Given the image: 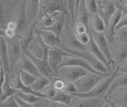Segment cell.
I'll use <instances>...</instances> for the list:
<instances>
[{"mask_svg":"<svg viewBox=\"0 0 127 107\" xmlns=\"http://www.w3.org/2000/svg\"><path fill=\"white\" fill-rule=\"evenodd\" d=\"M61 39L62 46L67 49L77 51L87 50V46H83L78 41V39L75 37V34L74 33L73 27L71 25V23L67 21V19Z\"/></svg>","mask_w":127,"mask_h":107,"instance_id":"6da1fadb","label":"cell"},{"mask_svg":"<svg viewBox=\"0 0 127 107\" xmlns=\"http://www.w3.org/2000/svg\"><path fill=\"white\" fill-rule=\"evenodd\" d=\"M64 13L68 15L67 12V1L61 0H40L39 18L47 14Z\"/></svg>","mask_w":127,"mask_h":107,"instance_id":"7a4b0ae2","label":"cell"},{"mask_svg":"<svg viewBox=\"0 0 127 107\" xmlns=\"http://www.w3.org/2000/svg\"><path fill=\"white\" fill-rule=\"evenodd\" d=\"M8 46V53H9L10 63L12 76L14 75L16 66H17L18 62L23 55V51L22 49L21 44H20V39L18 37L13 38H6Z\"/></svg>","mask_w":127,"mask_h":107,"instance_id":"3957f363","label":"cell"},{"mask_svg":"<svg viewBox=\"0 0 127 107\" xmlns=\"http://www.w3.org/2000/svg\"><path fill=\"white\" fill-rule=\"evenodd\" d=\"M107 76H102L95 74H87L75 82L79 94H87L92 90L102 78Z\"/></svg>","mask_w":127,"mask_h":107,"instance_id":"277c9868","label":"cell"},{"mask_svg":"<svg viewBox=\"0 0 127 107\" xmlns=\"http://www.w3.org/2000/svg\"><path fill=\"white\" fill-rule=\"evenodd\" d=\"M50 50V47L48 46L42 38L38 33L36 32L35 37L29 47L28 52H30L33 57L43 59L48 62V57Z\"/></svg>","mask_w":127,"mask_h":107,"instance_id":"5b68a950","label":"cell"},{"mask_svg":"<svg viewBox=\"0 0 127 107\" xmlns=\"http://www.w3.org/2000/svg\"><path fill=\"white\" fill-rule=\"evenodd\" d=\"M89 72L77 66H64L58 70L57 77L62 78L66 82H75Z\"/></svg>","mask_w":127,"mask_h":107,"instance_id":"8992f818","label":"cell"},{"mask_svg":"<svg viewBox=\"0 0 127 107\" xmlns=\"http://www.w3.org/2000/svg\"><path fill=\"white\" fill-rule=\"evenodd\" d=\"M67 56H71V54L64 50H63L61 47L50 48L49 57H48V63H49L50 69L56 76H57L58 70L60 69V66L62 64L64 58Z\"/></svg>","mask_w":127,"mask_h":107,"instance_id":"52a82bcc","label":"cell"},{"mask_svg":"<svg viewBox=\"0 0 127 107\" xmlns=\"http://www.w3.org/2000/svg\"><path fill=\"white\" fill-rule=\"evenodd\" d=\"M91 34L92 35L95 43H96L97 46H98V48L101 50V51L103 53V54L105 55L106 59L108 60L110 65V67L114 71V70L116 69V66H115L114 62L113 61L112 55H111V51H110V46L106 38V34L95 32V31L92 30L91 29Z\"/></svg>","mask_w":127,"mask_h":107,"instance_id":"ba28073f","label":"cell"},{"mask_svg":"<svg viewBox=\"0 0 127 107\" xmlns=\"http://www.w3.org/2000/svg\"><path fill=\"white\" fill-rule=\"evenodd\" d=\"M64 66H77L79 68H83L86 70L88 71L91 74H95L98 75H102V76H109L110 74H101L99 72H97L92 66L90 65L88 62H87L85 59L79 57H75V56H67L64 58V60L62 64L60 66V68Z\"/></svg>","mask_w":127,"mask_h":107,"instance_id":"9c48e42d","label":"cell"},{"mask_svg":"<svg viewBox=\"0 0 127 107\" xmlns=\"http://www.w3.org/2000/svg\"><path fill=\"white\" fill-rule=\"evenodd\" d=\"M97 2L98 6V14L103 19V21L106 23V26H107L110 19L114 14V13L116 12L117 7L115 6V3L114 1L98 0Z\"/></svg>","mask_w":127,"mask_h":107,"instance_id":"30bf717a","label":"cell"},{"mask_svg":"<svg viewBox=\"0 0 127 107\" xmlns=\"http://www.w3.org/2000/svg\"><path fill=\"white\" fill-rule=\"evenodd\" d=\"M110 46L111 55L116 67L127 61V44L113 42Z\"/></svg>","mask_w":127,"mask_h":107,"instance_id":"8fae6325","label":"cell"},{"mask_svg":"<svg viewBox=\"0 0 127 107\" xmlns=\"http://www.w3.org/2000/svg\"><path fill=\"white\" fill-rule=\"evenodd\" d=\"M106 101L115 107H127V87H121L113 91Z\"/></svg>","mask_w":127,"mask_h":107,"instance_id":"7c38bea8","label":"cell"},{"mask_svg":"<svg viewBox=\"0 0 127 107\" xmlns=\"http://www.w3.org/2000/svg\"><path fill=\"white\" fill-rule=\"evenodd\" d=\"M106 103V99L79 98L74 96L70 107H102Z\"/></svg>","mask_w":127,"mask_h":107,"instance_id":"4fadbf2b","label":"cell"},{"mask_svg":"<svg viewBox=\"0 0 127 107\" xmlns=\"http://www.w3.org/2000/svg\"><path fill=\"white\" fill-rule=\"evenodd\" d=\"M19 70H24V71H26V72L30 73L37 78L41 76L37 68V66H36V65L33 63V62L32 61L27 55L24 54L22 55V57L21 58V59H20V61L18 62L17 66H16V69H15L13 76H14Z\"/></svg>","mask_w":127,"mask_h":107,"instance_id":"5bb4252c","label":"cell"},{"mask_svg":"<svg viewBox=\"0 0 127 107\" xmlns=\"http://www.w3.org/2000/svg\"><path fill=\"white\" fill-rule=\"evenodd\" d=\"M26 17L29 24L33 25L38 21L40 14V0H30L26 1L25 6Z\"/></svg>","mask_w":127,"mask_h":107,"instance_id":"9a60e30c","label":"cell"},{"mask_svg":"<svg viewBox=\"0 0 127 107\" xmlns=\"http://www.w3.org/2000/svg\"><path fill=\"white\" fill-rule=\"evenodd\" d=\"M123 16V12L121 9L117 8L116 12L114 13L110 21L108 22V25L106 26V36L107 40H108L110 44H112L114 41V35H115V30H116L118 22H120L121 18Z\"/></svg>","mask_w":127,"mask_h":107,"instance_id":"2e32d148","label":"cell"},{"mask_svg":"<svg viewBox=\"0 0 127 107\" xmlns=\"http://www.w3.org/2000/svg\"><path fill=\"white\" fill-rule=\"evenodd\" d=\"M90 34H91V39H90L89 43L87 46V50H88L90 53L92 54L95 58H98V60L100 61L107 69H108V70L110 71V73L112 74L114 72V70L110 67V63H109L108 60L106 59V58L105 57V55L103 54V53L101 51V50L98 48V46H97L96 43H95L94 38L92 37V35H91V29H90Z\"/></svg>","mask_w":127,"mask_h":107,"instance_id":"e0dca14e","label":"cell"},{"mask_svg":"<svg viewBox=\"0 0 127 107\" xmlns=\"http://www.w3.org/2000/svg\"><path fill=\"white\" fill-rule=\"evenodd\" d=\"M24 54L27 55V56L33 62V63L36 65V66H37V68L41 76L49 78L50 79H52L53 77L56 76L53 71H52V70L50 69L49 63H48L47 61L33 57V55H32L30 52H28V51H26V53H24Z\"/></svg>","mask_w":127,"mask_h":107,"instance_id":"ac0fdd59","label":"cell"},{"mask_svg":"<svg viewBox=\"0 0 127 107\" xmlns=\"http://www.w3.org/2000/svg\"><path fill=\"white\" fill-rule=\"evenodd\" d=\"M0 60H1V66L12 77L7 42L6 38L3 36H0Z\"/></svg>","mask_w":127,"mask_h":107,"instance_id":"d6986e66","label":"cell"},{"mask_svg":"<svg viewBox=\"0 0 127 107\" xmlns=\"http://www.w3.org/2000/svg\"><path fill=\"white\" fill-rule=\"evenodd\" d=\"M19 92L12 85V77L6 73L4 81L1 82V103L7 98L15 96Z\"/></svg>","mask_w":127,"mask_h":107,"instance_id":"ffe728a7","label":"cell"},{"mask_svg":"<svg viewBox=\"0 0 127 107\" xmlns=\"http://www.w3.org/2000/svg\"><path fill=\"white\" fill-rule=\"evenodd\" d=\"M36 32L38 33L42 38L45 44L52 47H61L62 46L61 39L57 34L48 30H36Z\"/></svg>","mask_w":127,"mask_h":107,"instance_id":"44dd1931","label":"cell"},{"mask_svg":"<svg viewBox=\"0 0 127 107\" xmlns=\"http://www.w3.org/2000/svg\"><path fill=\"white\" fill-rule=\"evenodd\" d=\"M38 22H39V20L37 22H36L35 23H33V25H30L29 26V28H28L27 30L25 32V34L19 38L20 44H21L23 54L26 53V51H28L31 42L33 40L35 34H36V29H37Z\"/></svg>","mask_w":127,"mask_h":107,"instance_id":"7402d4cb","label":"cell"},{"mask_svg":"<svg viewBox=\"0 0 127 107\" xmlns=\"http://www.w3.org/2000/svg\"><path fill=\"white\" fill-rule=\"evenodd\" d=\"M90 18L91 14L87 9L85 1H79L77 16H76V22H80L84 25L88 30H90ZM75 22V23H76Z\"/></svg>","mask_w":127,"mask_h":107,"instance_id":"603a6c76","label":"cell"},{"mask_svg":"<svg viewBox=\"0 0 127 107\" xmlns=\"http://www.w3.org/2000/svg\"><path fill=\"white\" fill-rule=\"evenodd\" d=\"M90 28L98 33H106V26L103 19L98 14L91 15Z\"/></svg>","mask_w":127,"mask_h":107,"instance_id":"cb8c5ba5","label":"cell"},{"mask_svg":"<svg viewBox=\"0 0 127 107\" xmlns=\"http://www.w3.org/2000/svg\"><path fill=\"white\" fill-rule=\"evenodd\" d=\"M51 85V79L49 78L40 76L30 87L33 91L37 93H43L48 86Z\"/></svg>","mask_w":127,"mask_h":107,"instance_id":"d4e9b609","label":"cell"},{"mask_svg":"<svg viewBox=\"0 0 127 107\" xmlns=\"http://www.w3.org/2000/svg\"><path fill=\"white\" fill-rule=\"evenodd\" d=\"M121 87H127V74H118L116 78H114V80L113 81L112 84H111L110 90L108 91V94L106 95V98L109 95L114 91L115 90H117Z\"/></svg>","mask_w":127,"mask_h":107,"instance_id":"484cf974","label":"cell"},{"mask_svg":"<svg viewBox=\"0 0 127 107\" xmlns=\"http://www.w3.org/2000/svg\"><path fill=\"white\" fill-rule=\"evenodd\" d=\"M73 98L74 96L71 94H67L65 92H64V91H57L56 96L51 102L61 103V104L66 105V106H70Z\"/></svg>","mask_w":127,"mask_h":107,"instance_id":"4316f807","label":"cell"},{"mask_svg":"<svg viewBox=\"0 0 127 107\" xmlns=\"http://www.w3.org/2000/svg\"><path fill=\"white\" fill-rule=\"evenodd\" d=\"M15 96L18 97L19 98H21L22 100L25 101L28 103H30V104H37L38 102H40L41 100H43L44 98L38 97L35 94H26L23 92H18Z\"/></svg>","mask_w":127,"mask_h":107,"instance_id":"83f0119b","label":"cell"},{"mask_svg":"<svg viewBox=\"0 0 127 107\" xmlns=\"http://www.w3.org/2000/svg\"><path fill=\"white\" fill-rule=\"evenodd\" d=\"M18 73L19 74L20 78H21L22 83L26 86L30 87L37 78V77H36L34 75L31 74L28 72H26V71H24V70H19Z\"/></svg>","mask_w":127,"mask_h":107,"instance_id":"f1b7e54d","label":"cell"},{"mask_svg":"<svg viewBox=\"0 0 127 107\" xmlns=\"http://www.w3.org/2000/svg\"><path fill=\"white\" fill-rule=\"evenodd\" d=\"M114 42L127 44V26L122 27L115 31Z\"/></svg>","mask_w":127,"mask_h":107,"instance_id":"f546056e","label":"cell"},{"mask_svg":"<svg viewBox=\"0 0 127 107\" xmlns=\"http://www.w3.org/2000/svg\"><path fill=\"white\" fill-rule=\"evenodd\" d=\"M51 86L57 91H64L66 86V82L61 78L55 76L51 79Z\"/></svg>","mask_w":127,"mask_h":107,"instance_id":"4dcf8cb0","label":"cell"},{"mask_svg":"<svg viewBox=\"0 0 127 107\" xmlns=\"http://www.w3.org/2000/svg\"><path fill=\"white\" fill-rule=\"evenodd\" d=\"M86 6L88 12L91 15H94L98 14V6L97 0H86Z\"/></svg>","mask_w":127,"mask_h":107,"instance_id":"1f68e13d","label":"cell"},{"mask_svg":"<svg viewBox=\"0 0 127 107\" xmlns=\"http://www.w3.org/2000/svg\"><path fill=\"white\" fill-rule=\"evenodd\" d=\"M37 104L39 105L38 107H70L69 106H66L58 102H51L49 100H46V99H43L40 102H38Z\"/></svg>","mask_w":127,"mask_h":107,"instance_id":"d6a6232c","label":"cell"},{"mask_svg":"<svg viewBox=\"0 0 127 107\" xmlns=\"http://www.w3.org/2000/svg\"><path fill=\"white\" fill-rule=\"evenodd\" d=\"M57 93V91L50 85L47 87L42 94H44V98H45V99L49 100V101H52L54 98V97L56 96Z\"/></svg>","mask_w":127,"mask_h":107,"instance_id":"836d02e7","label":"cell"},{"mask_svg":"<svg viewBox=\"0 0 127 107\" xmlns=\"http://www.w3.org/2000/svg\"><path fill=\"white\" fill-rule=\"evenodd\" d=\"M91 29V28H90ZM75 37L78 39V41L83 44V46H87V44L90 42L91 39V34H90V30L89 32H87L84 34H75Z\"/></svg>","mask_w":127,"mask_h":107,"instance_id":"e575fe53","label":"cell"},{"mask_svg":"<svg viewBox=\"0 0 127 107\" xmlns=\"http://www.w3.org/2000/svg\"><path fill=\"white\" fill-rule=\"evenodd\" d=\"M1 107H21L16 100L15 96L7 98L5 102L1 103Z\"/></svg>","mask_w":127,"mask_h":107,"instance_id":"d590c367","label":"cell"},{"mask_svg":"<svg viewBox=\"0 0 127 107\" xmlns=\"http://www.w3.org/2000/svg\"><path fill=\"white\" fill-rule=\"evenodd\" d=\"M73 30H74L75 34H81L89 32L90 30H88V29H87L83 24H82V23L76 22L75 24V26H73Z\"/></svg>","mask_w":127,"mask_h":107,"instance_id":"8d00e7d4","label":"cell"},{"mask_svg":"<svg viewBox=\"0 0 127 107\" xmlns=\"http://www.w3.org/2000/svg\"><path fill=\"white\" fill-rule=\"evenodd\" d=\"M64 92L71 94V95L78 93V90H77L76 86L75 85V82H66V86H65Z\"/></svg>","mask_w":127,"mask_h":107,"instance_id":"74e56055","label":"cell"},{"mask_svg":"<svg viewBox=\"0 0 127 107\" xmlns=\"http://www.w3.org/2000/svg\"><path fill=\"white\" fill-rule=\"evenodd\" d=\"M125 26H127V14L123 15V16H122L120 22H118V24L117 26L116 30L122 28V27H125ZM116 30H115V31H116Z\"/></svg>","mask_w":127,"mask_h":107,"instance_id":"f35d334b","label":"cell"},{"mask_svg":"<svg viewBox=\"0 0 127 107\" xmlns=\"http://www.w3.org/2000/svg\"><path fill=\"white\" fill-rule=\"evenodd\" d=\"M15 98H16V100H17L18 103L19 104V106L21 107H35L34 105L30 104V103H28V102H26L25 101H23V100H22L21 98H19L17 96H15Z\"/></svg>","mask_w":127,"mask_h":107,"instance_id":"ab89813d","label":"cell"},{"mask_svg":"<svg viewBox=\"0 0 127 107\" xmlns=\"http://www.w3.org/2000/svg\"><path fill=\"white\" fill-rule=\"evenodd\" d=\"M118 74H127V61L126 62H124L123 64L120 65L119 66V71Z\"/></svg>","mask_w":127,"mask_h":107,"instance_id":"60d3db41","label":"cell"}]
</instances>
